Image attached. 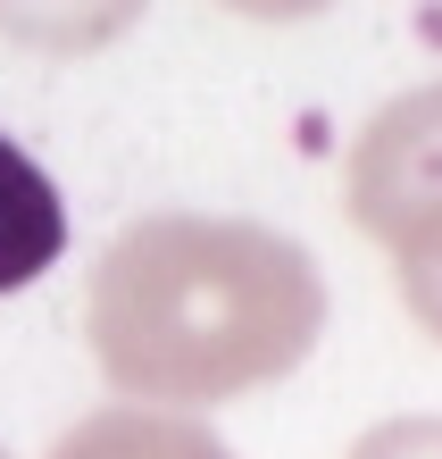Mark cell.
Instances as JSON below:
<instances>
[{
	"label": "cell",
	"instance_id": "6",
	"mask_svg": "<svg viewBox=\"0 0 442 459\" xmlns=\"http://www.w3.org/2000/svg\"><path fill=\"white\" fill-rule=\"evenodd\" d=\"M393 284H401V309L442 342V267H418V276H393Z\"/></svg>",
	"mask_w": 442,
	"mask_h": 459
},
{
	"label": "cell",
	"instance_id": "4",
	"mask_svg": "<svg viewBox=\"0 0 442 459\" xmlns=\"http://www.w3.org/2000/svg\"><path fill=\"white\" fill-rule=\"evenodd\" d=\"M50 459H234L226 435L209 418H176V410H134V401H108V410L75 418Z\"/></svg>",
	"mask_w": 442,
	"mask_h": 459
},
{
	"label": "cell",
	"instance_id": "5",
	"mask_svg": "<svg viewBox=\"0 0 442 459\" xmlns=\"http://www.w3.org/2000/svg\"><path fill=\"white\" fill-rule=\"evenodd\" d=\"M351 459H442V418L434 410H409V418H384L351 443Z\"/></svg>",
	"mask_w": 442,
	"mask_h": 459
},
{
	"label": "cell",
	"instance_id": "7",
	"mask_svg": "<svg viewBox=\"0 0 442 459\" xmlns=\"http://www.w3.org/2000/svg\"><path fill=\"white\" fill-rule=\"evenodd\" d=\"M0 459H9V451H0Z\"/></svg>",
	"mask_w": 442,
	"mask_h": 459
},
{
	"label": "cell",
	"instance_id": "3",
	"mask_svg": "<svg viewBox=\"0 0 442 459\" xmlns=\"http://www.w3.org/2000/svg\"><path fill=\"white\" fill-rule=\"evenodd\" d=\"M59 259H67V201L34 168V151L0 134V292H25Z\"/></svg>",
	"mask_w": 442,
	"mask_h": 459
},
{
	"label": "cell",
	"instance_id": "2",
	"mask_svg": "<svg viewBox=\"0 0 442 459\" xmlns=\"http://www.w3.org/2000/svg\"><path fill=\"white\" fill-rule=\"evenodd\" d=\"M351 226L393 251V276L442 267V84L384 100L342 168Z\"/></svg>",
	"mask_w": 442,
	"mask_h": 459
},
{
	"label": "cell",
	"instance_id": "1",
	"mask_svg": "<svg viewBox=\"0 0 442 459\" xmlns=\"http://www.w3.org/2000/svg\"><path fill=\"white\" fill-rule=\"evenodd\" d=\"M84 334L117 401L192 418L309 359L325 334V276L259 218L151 209L92 259Z\"/></svg>",
	"mask_w": 442,
	"mask_h": 459
}]
</instances>
